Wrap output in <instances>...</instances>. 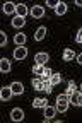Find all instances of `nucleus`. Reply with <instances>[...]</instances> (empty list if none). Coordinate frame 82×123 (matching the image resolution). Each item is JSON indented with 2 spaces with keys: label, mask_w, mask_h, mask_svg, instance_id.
Here are the masks:
<instances>
[{
  "label": "nucleus",
  "mask_w": 82,
  "mask_h": 123,
  "mask_svg": "<svg viewBox=\"0 0 82 123\" xmlns=\"http://www.w3.org/2000/svg\"><path fill=\"white\" fill-rule=\"evenodd\" d=\"M26 56H27V48H26V46H17V48H14V60L21 62Z\"/></svg>",
  "instance_id": "1"
},
{
  "label": "nucleus",
  "mask_w": 82,
  "mask_h": 123,
  "mask_svg": "<svg viewBox=\"0 0 82 123\" xmlns=\"http://www.w3.org/2000/svg\"><path fill=\"white\" fill-rule=\"evenodd\" d=\"M34 19H41V17H44V7H41V5H34V7H31V12H29Z\"/></svg>",
  "instance_id": "2"
},
{
  "label": "nucleus",
  "mask_w": 82,
  "mask_h": 123,
  "mask_svg": "<svg viewBox=\"0 0 82 123\" xmlns=\"http://www.w3.org/2000/svg\"><path fill=\"white\" fill-rule=\"evenodd\" d=\"M10 120L12 121H22L24 120V111L21 110V108H14V110L10 111Z\"/></svg>",
  "instance_id": "3"
},
{
  "label": "nucleus",
  "mask_w": 82,
  "mask_h": 123,
  "mask_svg": "<svg viewBox=\"0 0 82 123\" xmlns=\"http://www.w3.org/2000/svg\"><path fill=\"white\" fill-rule=\"evenodd\" d=\"M12 96H14V92H12L10 86H9V87H2V89H0V99H2V101H10V99H12Z\"/></svg>",
  "instance_id": "4"
},
{
  "label": "nucleus",
  "mask_w": 82,
  "mask_h": 123,
  "mask_svg": "<svg viewBox=\"0 0 82 123\" xmlns=\"http://www.w3.org/2000/svg\"><path fill=\"white\" fill-rule=\"evenodd\" d=\"M57 113H58L57 108H53V106H46V108H44V121H51V120L55 118Z\"/></svg>",
  "instance_id": "5"
},
{
  "label": "nucleus",
  "mask_w": 82,
  "mask_h": 123,
  "mask_svg": "<svg viewBox=\"0 0 82 123\" xmlns=\"http://www.w3.org/2000/svg\"><path fill=\"white\" fill-rule=\"evenodd\" d=\"M12 27H17V29H21V27H24V24H26V17H21V15H14V19H12Z\"/></svg>",
  "instance_id": "6"
},
{
  "label": "nucleus",
  "mask_w": 82,
  "mask_h": 123,
  "mask_svg": "<svg viewBox=\"0 0 82 123\" xmlns=\"http://www.w3.org/2000/svg\"><path fill=\"white\" fill-rule=\"evenodd\" d=\"M10 89H12V92H14V96H21L22 92H24V86H22L21 82H12V84H10Z\"/></svg>",
  "instance_id": "7"
},
{
  "label": "nucleus",
  "mask_w": 82,
  "mask_h": 123,
  "mask_svg": "<svg viewBox=\"0 0 82 123\" xmlns=\"http://www.w3.org/2000/svg\"><path fill=\"white\" fill-rule=\"evenodd\" d=\"M48 60H50V55L48 53H36V56H34V62L39 65H44Z\"/></svg>",
  "instance_id": "8"
},
{
  "label": "nucleus",
  "mask_w": 82,
  "mask_h": 123,
  "mask_svg": "<svg viewBox=\"0 0 82 123\" xmlns=\"http://www.w3.org/2000/svg\"><path fill=\"white\" fill-rule=\"evenodd\" d=\"M15 15L26 17V15H27V5L26 4H17V7H15Z\"/></svg>",
  "instance_id": "9"
},
{
  "label": "nucleus",
  "mask_w": 82,
  "mask_h": 123,
  "mask_svg": "<svg viewBox=\"0 0 82 123\" xmlns=\"http://www.w3.org/2000/svg\"><path fill=\"white\" fill-rule=\"evenodd\" d=\"M69 104H70V101H57V111L58 113H65L69 110Z\"/></svg>",
  "instance_id": "10"
},
{
  "label": "nucleus",
  "mask_w": 82,
  "mask_h": 123,
  "mask_svg": "<svg viewBox=\"0 0 82 123\" xmlns=\"http://www.w3.org/2000/svg\"><path fill=\"white\" fill-rule=\"evenodd\" d=\"M14 43L17 44V46H24L26 44V34L24 33H17L14 36Z\"/></svg>",
  "instance_id": "11"
},
{
  "label": "nucleus",
  "mask_w": 82,
  "mask_h": 123,
  "mask_svg": "<svg viewBox=\"0 0 82 123\" xmlns=\"http://www.w3.org/2000/svg\"><path fill=\"white\" fill-rule=\"evenodd\" d=\"M0 70H2L4 74H9L10 72V62L7 58H2L0 60Z\"/></svg>",
  "instance_id": "12"
},
{
  "label": "nucleus",
  "mask_w": 82,
  "mask_h": 123,
  "mask_svg": "<svg viewBox=\"0 0 82 123\" xmlns=\"http://www.w3.org/2000/svg\"><path fill=\"white\" fill-rule=\"evenodd\" d=\"M46 106H48V101H46L44 98H43V99H41V98H36L34 101H32V108H43V110H44Z\"/></svg>",
  "instance_id": "13"
},
{
  "label": "nucleus",
  "mask_w": 82,
  "mask_h": 123,
  "mask_svg": "<svg viewBox=\"0 0 82 123\" xmlns=\"http://www.w3.org/2000/svg\"><path fill=\"white\" fill-rule=\"evenodd\" d=\"M62 56H63V60H65V62H70V60H74V58H75V53H74V50H70V48H65Z\"/></svg>",
  "instance_id": "14"
},
{
  "label": "nucleus",
  "mask_w": 82,
  "mask_h": 123,
  "mask_svg": "<svg viewBox=\"0 0 82 123\" xmlns=\"http://www.w3.org/2000/svg\"><path fill=\"white\" fill-rule=\"evenodd\" d=\"M65 12H67V4H65V2H58V5L55 9V14L57 15H65Z\"/></svg>",
  "instance_id": "15"
},
{
  "label": "nucleus",
  "mask_w": 82,
  "mask_h": 123,
  "mask_svg": "<svg viewBox=\"0 0 82 123\" xmlns=\"http://www.w3.org/2000/svg\"><path fill=\"white\" fill-rule=\"evenodd\" d=\"M44 36H46V27H44V26L38 27V31H36V34H34V39H36V41H41V39H43Z\"/></svg>",
  "instance_id": "16"
},
{
  "label": "nucleus",
  "mask_w": 82,
  "mask_h": 123,
  "mask_svg": "<svg viewBox=\"0 0 82 123\" xmlns=\"http://www.w3.org/2000/svg\"><path fill=\"white\" fill-rule=\"evenodd\" d=\"M53 87H55V86L50 82V79H43V91L46 92V94H50V92L53 91Z\"/></svg>",
  "instance_id": "17"
},
{
  "label": "nucleus",
  "mask_w": 82,
  "mask_h": 123,
  "mask_svg": "<svg viewBox=\"0 0 82 123\" xmlns=\"http://www.w3.org/2000/svg\"><path fill=\"white\" fill-rule=\"evenodd\" d=\"M31 84H32V87H34L36 91H43V79L41 77H34Z\"/></svg>",
  "instance_id": "18"
},
{
  "label": "nucleus",
  "mask_w": 82,
  "mask_h": 123,
  "mask_svg": "<svg viewBox=\"0 0 82 123\" xmlns=\"http://www.w3.org/2000/svg\"><path fill=\"white\" fill-rule=\"evenodd\" d=\"M15 7H17V5H14L12 2H5L4 4V12L5 14H14L15 12Z\"/></svg>",
  "instance_id": "19"
},
{
  "label": "nucleus",
  "mask_w": 82,
  "mask_h": 123,
  "mask_svg": "<svg viewBox=\"0 0 82 123\" xmlns=\"http://www.w3.org/2000/svg\"><path fill=\"white\" fill-rule=\"evenodd\" d=\"M43 72H44V65H39V63H36L34 67H32V74H34L36 77H41V75H43Z\"/></svg>",
  "instance_id": "20"
},
{
  "label": "nucleus",
  "mask_w": 82,
  "mask_h": 123,
  "mask_svg": "<svg viewBox=\"0 0 82 123\" xmlns=\"http://www.w3.org/2000/svg\"><path fill=\"white\" fill-rule=\"evenodd\" d=\"M50 82H51L53 86H58V84L62 82V75H60V74H55V72H53V74H51V77H50Z\"/></svg>",
  "instance_id": "21"
},
{
  "label": "nucleus",
  "mask_w": 82,
  "mask_h": 123,
  "mask_svg": "<svg viewBox=\"0 0 82 123\" xmlns=\"http://www.w3.org/2000/svg\"><path fill=\"white\" fill-rule=\"evenodd\" d=\"M79 96H80V91H75L74 94L70 96V104H74V106H79Z\"/></svg>",
  "instance_id": "22"
},
{
  "label": "nucleus",
  "mask_w": 82,
  "mask_h": 123,
  "mask_svg": "<svg viewBox=\"0 0 82 123\" xmlns=\"http://www.w3.org/2000/svg\"><path fill=\"white\" fill-rule=\"evenodd\" d=\"M75 91H77V89H75V82H74V80H70V82H69V87H67V94H69V96H72Z\"/></svg>",
  "instance_id": "23"
},
{
  "label": "nucleus",
  "mask_w": 82,
  "mask_h": 123,
  "mask_svg": "<svg viewBox=\"0 0 82 123\" xmlns=\"http://www.w3.org/2000/svg\"><path fill=\"white\" fill-rule=\"evenodd\" d=\"M51 68H48V67H44V72H43V75H41V79H50L51 77Z\"/></svg>",
  "instance_id": "24"
},
{
  "label": "nucleus",
  "mask_w": 82,
  "mask_h": 123,
  "mask_svg": "<svg viewBox=\"0 0 82 123\" xmlns=\"http://www.w3.org/2000/svg\"><path fill=\"white\" fill-rule=\"evenodd\" d=\"M5 44H7V34L4 33V31H2V33H0V46L4 48Z\"/></svg>",
  "instance_id": "25"
},
{
  "label": "nucleus",
  "mask_w": 82,
  "mask_h": 123,
  "mask_svg": "<svg viewBox=\"0 0 82 123\" xmlns=\"http://www.w3.org/2000/svg\"><path fill=\"white\" fill-rule=\"evenodd\" d=\"M57 101H70V96L65 92V94H60V96L57 98Z\"/></svg>",
  "instance_id": "26"
},
{
  "label": "nucleus",
  "mask_w": 82,
  "mask_h": 123,
  "mask_svg": "<svg viewBox=\"0 0 82 123\" xmlns=\"http://www.w3.org/2000/svg\"><path fill=\"white\" fill-rule=\"evenodd\" d=\"M46 5H48V7H51V9H57L58 2H57V0H48V2H46Z\"/></svg>",
  "instance_id": "27"
},
{
  "label": "nucleus",
  "mask_w": 82,
  "mask_h": 123,
  "mask_svg": "<svg viewBox=\"0 0 82 123\" xmlns=\"http://www.w3.org/2000/svg\"><path fill=\"white\" fill-rule=\"evenodd\" d=\"M75 41H77V43H82V31H79V33H77V38H75Z\"/></svg>",
  "instance_id": "28"
},
{
  "label": "nucleus",
  "mask_w": 82,
  "mask_h": 123,
  "mask_svg": "<svg viewBox=\"0 0 82 123\" xmlns=\"http://www.w3.org/2000/svg\"><path fill=\"white\" fill-rule=\"evenodd\" d=\"M77 63H79V65H82V53L77 56Z\"/></svg>",
  "instance_id": "29"
},
{
  "label": "nucleus",
  "mask_w": 82,
  "mask_h": 123,
  "mask_svg": "<svg viewBox=\"0 0 82 123\" xmlns=\"http://www.w3.org/2000/svg\"><path fill=\"white\" fill-rule=\"evenodd\" d=\"M79 106H82V92H80V96H79Z\"/></svg>",
  "instance_id": "30"
},
{
  "label": "nucleus",
  "mask_w": 82,
  "mask_h": 123,
  "mask_svg": "<svg viewBox=\"0 0 82 123\" xmlns=\"http://www.w3.org/2000/svg\"><path fill=\"white\" fill-rule=\"evenodd\" d=\"M75 4H77L79 7H82V0H75Z\"/></svg>",
  "instance_id": "31"
},
{
  "label": "nucleus",
  "mask_w": 82,
  "mask_h": 123,
  "mask_svg": "<svg viewBox=\"0 0 82 123\" xmlns=\"http://www.w3.org/2000/svg\"><path fill=\"white\" fill-rule=\"evenodd\" d=\"M79 91H80V92H82V84H80V87H79Z\"/></svg>",
  "instance_id": "32"
},
{
  "label": "nucleus",
  "mask_w": 82,
  "mask_h": 123,
  "mask_svg": "<svg viewBox=\"0 0 82 123\" xmlns=\"http://www.w3.org/2000/svg\"><path fill=\"white\" fill-rule=\"evenodd\" d=\"M80 31H82V27H80Z\"/></svg>",
  "instance_id": "33"
}]
</instances>
